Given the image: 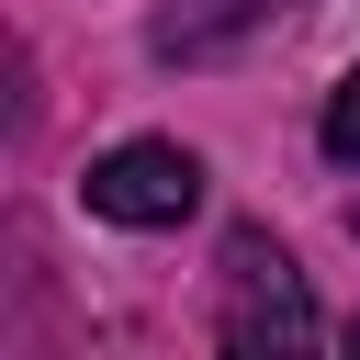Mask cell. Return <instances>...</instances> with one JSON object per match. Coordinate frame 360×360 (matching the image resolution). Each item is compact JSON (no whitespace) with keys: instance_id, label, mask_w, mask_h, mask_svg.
<instances>
[{"instance_id":"6da1fadb","label":"cell","mask_w":360,"mask_h":360,"mask_svg":"<svg viewBox=\"0 0 360 360\" xmlns=\"http://www.w3.org/2000/svg\"><path fill=\"white\" fill-rule=\"evenodd\" d=\"M90 214H112V225H191L202 214V158L191 146H158V135H135V146H112V158H90Z\"/></svg>"},{"instance_id":"7a4b0ae2","label":"cell","mask_w":360,"mask_h":360,"mask_svg":"<svg viewBox=\"0 0 360 360\" xmlns=\"http://www.w3.org/2000/svg\"><path fill=\"white\" fill-rule=\"evenodd\" d=\"M225 349H315V304H304V270L270 248V236H236L225 248Z\"/></svg>"},{"instance_id":"3957f363","label":"cell","mask_w":360,"mask_h":360,"mask_svg":"<svg viewBox=\"0 0 360 360\" xmlns=\"http://www.w3.org/2000/svg\"><path fill=\"white\" fill-rule=\"evenodd\" d=\"M326 158H338V169H360V68L326 90Z\"/></svg>"},{"instance_id":"277c9868","label":"cell","mask_w":360,"mask_h":360,"mask_svg":"<svg viewBox=\"0 0 360 360\" xmlns=\"http://www.w3.org/2000/svg\"><path fill=\"white\" fill-rule=\"evenodd\" d=\"M349 349H360V326H349Z\"/></svg>"}]
</instances>
